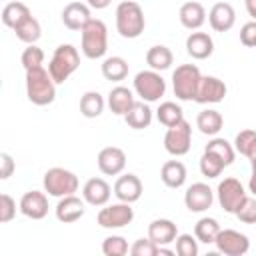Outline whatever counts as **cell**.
Here are the masks:
<instances>
[{
  "label": "cell",
  "instance_id": "obj_33",
  "mask_svg": "<svg viewBox=\"0 0 256 256\" xmlns=\"http://www.w3.org/2000/svg\"><path fill=\"white\" fill-rule=\"evenodd\" d=\"M218 232H220V224H218L216 218L204 216V218H200V220L196 222V226H194V236H196V240L202 242V244H214Z\"/></svg>",
  "mask_w": 256,
  "mask_h": 256
},
{
  "label": "cell",
  "instance_id": "obj_38",
  "mask_svg": "<svg viewBox=\"0 0 256 256\" xmlns=\"http://www.w3.org/2000/svg\"><path fill=\"white\" fill-rule=\"evenodd\" d=\"M20 62H22L24 70L42 66V62H44V52H42V48H38L36 44H28V48H24V52H22V56H20Z\"/></svg>",
  "mask_w": 256,
  "mask_h": 256
},
{
  "label": "cell",
  "instance_id": "obj_44",
  "mask_svg": "<svg viewBox=\"0 0 256 256\" xmlns=\"http://www.w3.org/2000/svg\"><path fill=\"white\" fill-rule=\"evenodd\" d=\"M240 42L248 48L256 46V20H250L240 28Z\"/></svg>",
  "mask_w": 256,
  "mask_h": 256
},
{
  "label": "cell",
  "instance_id": "obj_42",
  "mask_svg": "<svg viewBox=\"0 0 256 256\" xmlns=\"http://www.w3.org/2000/svg\"><path fill=\"white\" fill-rule=\"evenodd\" d=\"M236 218L244 224H256V196H248L240 210L236 212Z\"/></svg>",
  "mask_w": 256,
  "mask_h": 256
},
{
  "label": "cell",
  "instance_id": "obj_8",
  "mask_svg": "<svg viewBox=\"0 0 256 256\" xmlns=\"http://www.w3.org/2000/svg\"><path fill=\"white\" fill-rule=\"evenodd\" d=\"M216 194H218L220 206L228 214H236L240 210V206L244 204V200L248 198V194H246V190H244V186L238 178H224L218 184Z\"/></svg>",
  "mask_w": 256,
  "mask_h": 256
},
{
  "label": "cell",
  "instance_id": "obj_40",
  "mask_svg": "<svg viewBox=\"0 0 256 256\" xmlns=\"http://www.w3.org/2000/svg\"><path fill=\"white\" fill-rule=\"evenodd\" d=\"M176 254L178 256H196L198 254V240L192 234H178L176 236Z\"/></svg>",
  "mask_w": 256,
  "mask_h": 256
},
{
  "label": "cell",
  "instance_id": "obj_35",
  "mask_svg": "<svg viewBox=\"0 0 256 256\" xmlns=\"http://www.w3.org/2000/svg\"><path fill=\"white\" fill-rule=\"evenodd\" d=\"M156 118H158L160 124H164L166 128H170V126L178 124L180 120H184V112H182V108H180L176 102H170V100H168V102H162V104L158 106Z\"/></svg>",
  "mask_w": 256,
  "mask_h": 256
},
{
  "label": "cell",
  "instance_id": "obj_6",
  "mask_svg": "<svg viewBox=\"0 0 256 256\" xmlns=\"http://www.w3.org/2000/svg\"><path fill=\"white\" fill-rule=\"evenodd\" d=\"M44 190L50 194V196H56V198H62V196H68V194H74L78 190V176L66 168H60V166H54L50 170H46L44 174Z\"/></svg>",
  "mask_w": 256,
  "mask_h": 256
},
{
  "label": "cell",
  "instance_id": "obj_30",
  "mask_svg": "<svg viewBox=\"0 0 256 256\" xmlns=\"http://www.w3.org/2000/svg\"><path fill=\"white\" fill-rule=\"evenodd\" d=\"M30 16V8L24 2H8L2 10V22L8 28H16L22 20H26Z\"/></svg>",
  "mask_w": 256,
  "mask_h": 256
},
{
  "label": "cell",
  "instance_id": "obj_7",
  "mask_svg": "<svg viewBox=\"0 0 256 256\" xmlns=\"http://www.w3.org/2000/svg\"><path fill=\"white\" fill-rule=\"evenodd\" d=\"M134 92L144 102H158L166 92V80L156 70H140L134 76Z\"/></svg>",
  "mask_w": 256,
  "mask_h": 256
},
{
  "label": "cell",
  "instance_id": "obj_2",
  "mask_svg": "<svg viewBox=\"0 0 256 256\" xmlns=\"http://www.w3.org/2000/svg\"><path fill=\"white\" fill-rule=\"evenodd\" d=\"M146 18L142 6L134 0H124L116 6V30L122 38H138L144 32Z\"/></svg>",
  "mask_w": 256,
  "mask_h": 256
},
{
  "label": "cell",
  "instance_id": "obj_31",
  "mask_svg": "<svg viewBox=\"0 0 256 256\" xmlns=\"http://www.w3.org/2000/svg\"><path fill=\"white\" fill-rule=\"evenodd\" d=\"M14 32H16V38L22 40V42H26V44H36V42L40 40V36H42L40 22H38L32 14H30L26 20H22V22L14 28Z\"/></svg>",
  "mask_w": 256,
  "mask_h": 256
},
{
  "label": "cell",
  "instance_id": "obj_17",
  "mask_svg": "<svg viewBox=\"0 0 256 256\" xmlns=\"http://www.w3.org/2000/svg\"><path fill=\"white\" fill-rule=\"evenodd\" d=\"M114 196L120 202H128L134 204L136 200H140L142 196V182L136 174H122L116 182H114Z\"/></svg>",
  "mask_w": 256,
  "mask_h": 256
},
{
  "label": "cell",
  "instance_id": "obj_18",
  "mask_svg": "<svg viewBox=\"0 0 256 256\" xmlns=\"http://www.w3.org/2000/svg\"><path fill=\"white\" fill-rule=\"evenodd\" d=\"M112 196V188L104 178H90L82 188V198L90 206H106Z\"/></svg>",
  "mask_w": 256,
  "mask_h": 256
},
{
  "label": "cell",
  "instance_id": "obj_21",
  "mask_svg": "<svg viewBox=\"0 0 256 256\" xmlns=\"http://www.w3.org/2000/svg\"><path fill=\"white\" fill-rule=\"evenodd\" d=\"M176 236H178V228L168 218H156L148 224V238L152 242H156L158 246H166V244L176 242Z\"/></svg>",
  "mask_w": 256,
  "mask_h": 256
},
{
  "label": "cell",
  "instance_id": "obj_22",
  "mask_svg": "<svg viewBox=\"0 0 256 256\" xmlns=\"http://www.w3.org/2000/svg\"><path fill=\"white\" fill-rule=\"evenodd\" d=\"M186 52L194 60H206L214 52V40L206 32H190L186 38Z\"/></svg>",
  "mask_w": 256,
  "mask_h": 256
},
{
  "label": "cell",
  "instance_id": "obj_28",
  "mask_svg": "<svg viewBox=\"0 0 256 256\" xmlns=\"http://www.w3.org/2000/svg\"><path fill=\"white\" fill-rule=\"evenodd\" d=\"M172 62H174V56H172V50L168 46L158 44V46L148 48V52H146V64L156 72L168 70L172 66Z\"/></svg>",
  "mask_w": 256,
  "mask_h": 256
},
{
  "label": "cell",
  "instance_id": "obj_5",
  "mask_svg": "<svg viewBox=\"0 0 256 256\" xmlns=\"http://www.w3.org/2000/svg\"><path fill=\"white\" fill-rule=\"evenodd\" d=\"M202 74L198 70V66L194 64H180L174 72H172V88L178 100H194L198 86H200Z\"/></svg>",
  "mask_w": 256,
  "mask_h": 256
},
{
  "label": "cell",
  "instance_id": "obj_48",
  "mask_svg": "<svg viewBox=\"0 0 256 256\" xmlns=\"http://www.w3.org/2000/svg\"><path fill=\"white\" fill-rule=\"evenodd\" d=\"M244 6H246L248 16H252V20H256V0H244Z\"/></svg>",
  "mask_w": 256,
  "mask_h": 256
},
{
  "label": "cell",
  "instance_id": "obj_10",
  "mask_svg": "<svg viewBox=\"0 0 256 256\" xmlns=\"http://www.w3.org/2000/svg\"><path fill=\"white\" fill-rule=\"evenodd\" d=\"M98 224L102 228L114 230V228H124L134 220V208L128 202H118V204H110L104 206L98 216H96Z\"/></svg>",
  "mask_w": 256,
  "mask_h": 256
},
{
  "label": "cell",
  "instance_id": "obj_19",
  "mask_svg": "<svg viewBox=\"0 0 256 256\" xmlns=\"http://www.w3.org/2000/svg\"><path fill=\"white\" fill-rule=\"evenodd\" d=\"M90 20V6L84 2H70L62 10V22L68 30H82Z\"/></svg>",
  "mask_w": 256,
  "mask_h": 256
},
{
  "label": "cell",
  "instance_id": "obj_4",
  "mask_svg": "<svg viewBox=\"0 0 256 256\" xmlns=\"http://www.w3.org/2000/svg\"><path fill=\"white\" fill-rule=\"evenodd\" d=\"M78 66H80L78 50L72 44H60L48 62V72L56 84H62L78 70Z\"/></svg>",
  "mask_w": 256,
  "mask_h": 256
},
{
  "label": "cell",
  "instance_id": "obj_23",
  "mask_svg": "<svg viewBox=\"0 0 256 256\" xmlns=\"http://www.w3.org/2000/svg\"><path fill=\"white\" fill-rule=\"evenodd\" d=\"M180 24L188 30H198L206 22V10L200 2H184L178 12Z\"/></svg>",
  "mask_w": 256,
  "mask_h": 256
},
{
  "label": "cell",
  "instance_id": "obj_37",
  "mask_svg": "<svg viewBox=\"0 0 256 256\" xmlns=\"http://www.w3.org/2000/svg\"><path fill=\"white\" fill-rule=\"evenodd\" d=\"M224 168H226V164L216 154L204 150V154L200 158V172H202V176H206V178H218Z\"/></svg>",
  "mask_w": 256,
  "mask_h": 256
},
{
  "label": "cell",
  "instance_id": "obj_32",
  "mask_svg": "<svg viewBox=\"0 0 256 256\" xmlns=\"http://www.w3.org/2000/svg\"><path fill=\"white\" fill-rule=\"evenodd\" d=\"M104 104L106 102H104L102 94L90 90V92H84L82 98H80V112L86 118H98L104 112Z\"/></svg>",
  "mask_w": 256,
  "mask_h": 256
},
{
  "label": "cell",
  "instance_id": "obj_45",
  "mask_svg": "<svg viewBox=\"0 0 256 256\" xmlns=\"http://www.w3.org/2000/svg\"><path fill=\"white\" fill-rule=\"evenodd\" d=\"M14 168H16L14 158H12L8 152H2V154H0V178H2V180L10 178L12 172H14Z\"/></svg>",
  "mask_w": 256,
  "mask_h": 256
},
{
  "label": "cell",
  "instance_id": "obj_36",
  "mask_svg": "<svg viewBox=\"0 0 256 256\" xmlns=\"http://www.w3.org/2000/svg\"><path fill=\"white\" fill-rule=\"evenodd\" d=\"M204 150H208V152H212V154H216L226 166H230L232 162H234V156H236V150H234V146L228 142V140H224V138H212L208 144H206V148Z\"/></svg>",
  "mask_w": 256,
  "mask_h": 256
},
{
  "label": "cell",
  "instance_id": "obj_13",
  "mask_svg": "<svg viewBox=\"0 0 256 256\" xmlns=\"http://www.w3.org/2000/svg\"><path fill=\"white\" fill-rule=\"evenodd\" d=\"M98 170L104 176H118L126 168V154L118 146H106L98 152Z\"/></svg>",
  "mask_w": 256,
  "mask_h": 256
},
{
  "label": "cell",
  "instance_id": "obj_26",
  "mask_svg": "<svg viewBox=\"0 0 256 256\" xmlns=\"http://www.w3.org/2000/svg\"><path fill=\"white\" fill-rule=\"evenodd\" d=\"M124 120H126V124L130 126V128H134V130H144V128H148L150 126V122H152V110H150V106L142 100V102H134V106L126 112V116H124Z\"/></svg>",
  "mask_w": 256,
  "mask_h": 256
},
{
  "label": "cell",
  "instance_id": "obj_43",
  "mask_svg": "<svg viewBox=\"0 0 256 256\" xmlns=\"http://www.w3.org/2000/svg\"><path fill=\"white\" fill-rule=\"evenodd\" d=\"M16 216V200L10 194H0V222L6 224Z\"/></svg>",
  "mask_w": 256,
  "mask_h": 256
},
{
  "label": "cell",
  "instance_id": "obj_9",
  "mask_svg": "<svg viewBox=\"0 0 256 256\" xmlns=\"http://www.w3.org/2000/svg\"><path fill=\"white\" fill-rule=\"evenodd\" d=\"M192 146V126L188 120H180L178 124L170 126L164 134V148L172 156H184L188 154Z\"/></svg>",
  "mask_w": 256,
  "mask_h": 256
},
{
  "label": "cell",
  "instance_id": "obj_14",
  "mask_svg": "<svg viewBox=\"0 0 256 256\" xmlns=\"http://www.w3.org/2000/svg\"><path fill=\"white\" fill-rule=\"evenodd\" d=\"M226 92H228V88H226V84L220 78H216V76H202L194 102H198V104H218V102L224 100Z\"/></svg>",
  "mask_w": 256,
  "mask_h": 256
},
{
  "label": "cell",
  "instance_id": "obj_29",
  "mask_svg": "<svg viewBox=\"0 0 256 256\" xmlns=\"http://www.w3.org/2000/svg\"><path fill=\"white\" fill-rule=\"evenodd\" d=\"M102 76L110 82H120L128 76V62L122 56H108L102 62Z\"/></svg>",
  "mask_w": 256,
  "mask_h": 256
},
{
  "label": "cell",
  "instance_id": "obj_11",
  "mask_svg": "<svg viewBox=\"0 0 256 256\" xmlns=\"http://www.w3.org/2000/svg\"><path fill=\"white\" fill-rule=\"evenodd\" d=\"M218 252H222L224 256H244L250 250V240L246 234L232 230V228H220L216 240H214Z\"/></svg>",
  "mask_w": 256,
  "mask_h": 256
},
{
  "label": "cell",
  "instance_id": "obj_3",
  "mask_svg": "<svg viewBox=\"0 0 256 256\" xmlns=\"http://www.w3.org/2000/svg\"><path fill=\"white\" fill-rule=\"evenodd\" d=\"M80 48L82 54L90 60H98L108 50V28L102 20L92 18L82 30H80Z\"/></svg>",
  "mask_w": 256,
  "mask_h": 256
},
{
  "label": "cell",
  "instance_id": "obj_47",
  "mask_svg": "<svg viewBox=\"0 0 256 256\" xmlns=\"http://www.w3.org/2000/svg\"><path fill=\"white\" fill-rule=\"evenodd\" d=\"M110 2L112 0H86V4L90 8H94V10H104L106 6H110Z\"/></svg>",
  "mask_w": 256,
  "mask_h": 256
},
{
  "label": "cell",
  "instance_id": "obj_16",
  "mask_svg": "<svg viewBox=\"0 0 256 256\" xmlns=\"http://www.w3.org/2000/svg\"><path fill=\"white\" fill-rule=\"evenodd\" d=\"M18 208H20V212H22L26 218L42 220V218L48 214V198H46V194L40 192V190H30V192H26V194L20 198Z\"/></svg>",
  "mask_w": 256,
  "mask_h": 256
},
{
  "label": "cell",
  "instance_id": "obj_20",
  "mask_svg": "<svg viewBox=\"0 0 256 256\" xmlns=\"http://www.w3.org/2000/svg\"><path fill=\"white\" fill-rule=\"evenodd\" d=\"M208 22L216 32H228L236 24V12L228 2H216L208 12Z\"/></svg>",
  "mask_w": 256,
  "mask_h": 256
},
{
  "label": "cell",
  "instance_id": "obj_25",
  "mask_svg": "<svg viewBox=\"0 0 256 256\" xmlns=\"http://www.w3.org/2000/svg\"><path fill=\"white\" fill-rule=\"evenodd\" d=\"M186 166L180 160H168L162 164L160 178L168 188H182L186 182Z\"/></svg>",
  "mask_w": 256,
  "mask_h": 256
},
{
  "label": "cell",
  "instance_id": "obj_27",
  "mask_svg": "<svg viewBox=\"0 0 256 256\" xmlns=\"http://www.w3.org/2000/svg\"><path fill=\"white\" fill-rule=\"evenodd\" d=\"M222 124H224V118L218 110H202L198 116H196V128L206 134V136H216L220 130H222Z\"/></svg>",
  "mask_w": 256,
  "mask_h": 256
},
{
  "label": "cell",
  "instance_id": "obj_46",
  "mask_svg": "<svg viewBox=\"0 0 256 256\" xmlns=\"http://www.w3.org/2000/svg\"><path fill=\"white\" fill-rule=\"evenodd\" d=\"M250 164H252V176H250V182H248V190L256 196V158H252Z\"/></svg>",
  "mask_w": 256,
  "mask_h": 256
},
{
  "label": "cell",
  "instance_id": "obj_34",
  "mask_svg": "<svg viewBox=\"0 0 256 256\" xmlns=\"http://www.w3.org/2000/svg\"><path fill=\"white\" fill-rule=\"evenodd\" d=\"M234 150L242 156H246L248 160L256 158V130H240L234 138Z\"/></svg>",
  "mask_w": 256,
  "mask_h": 256
},
{
  "label": "cell",
  "instance_id": "obj_1",
  "mask_svg": "<svg viewBox=\"0 0 256 256\" xmlns=\"http://www.w3.org/2000/svg\"><path fill=\"white\" fill-rule=\"evenodd\" d=\"M26 96L36 106H48L56 98V82L44 66L26 70Z\"/></svg>",
  "mask_w": 256,
  "mask_h": 256
},
{
  "label": "cell",
  "instance_id": "obj_15",
  "mask_svg": "<svg viewBox=\"0 0 256 256\" xmlns=\"http://www.w3.org/2000/svg\"><path fill=\"white\" fill-rule=\"evenodd\" d=\"M56 218L64 224H72L76 220H80L86 212V200L84 198H78L76 194H68V196H62L56 204Z\"/></svg>",
  "mask_w": 256,
  "mask_h": 256
},
{
  "label": "cell",
  "instance_id": "obj_41",
  "mask_svg": "<svg viewBox=\"0 0 256 256\" xmlns=\"http://www.w3.org/2000/svg\"><path fill=\"white\" fill-rule=\"evenodd\" d=\"M158 252H160V246L156 242H152L150 238H138L130 246V254L132 256H156Z\"/></svg>",
  "mask_w": 256,
  "mask_h": 256
},
{
  "label": "cell",
  "instance_id": "obj_12",
  "mask_svg": "<svg viewBox=\"0 0 256 256\" xmlns=\"http://www.w3.org/2000/svg\"><path fill=\"white\" fill-rule=\"evenodd\" d=\"M214 202V192L204 182H194L184 192V204L190 212H206Z\"/></svg>",
  "mask_w": 256,
  "mask_h": 256
},
{
  "label": "cell",
  "instance_id": "obj_24",
  "mask_svg": "<svg viewBox=\"0 0 256 256\" xmlns=\"http://www.w3.org/2000/svg\"><path fill=\"white\" fill-rule=\"evenodd\" d=\"M134 102H136L134 100V94L126 86H114L110 90V94H108V106L118 116H126V112L134 106Z\"/></svg>",
  "mask_w": 256,
  "mask_h": 256
},
{
  "label": "cell",
  "instance_id": "obj_39",
  "mask_svg": "<svg viewBox=\"0 0 256 256\" xmlns=\"http://www.w3.org/2000/svg\"><path fill=\"white\" fill-rule=\"evenodd\" d=\"M102 252L106 256H124L128 254V242L122 236H108L102 242Z\"/></svg>",
  "mask_w": 256,
  "mask_h": 256
}]
</instances>
